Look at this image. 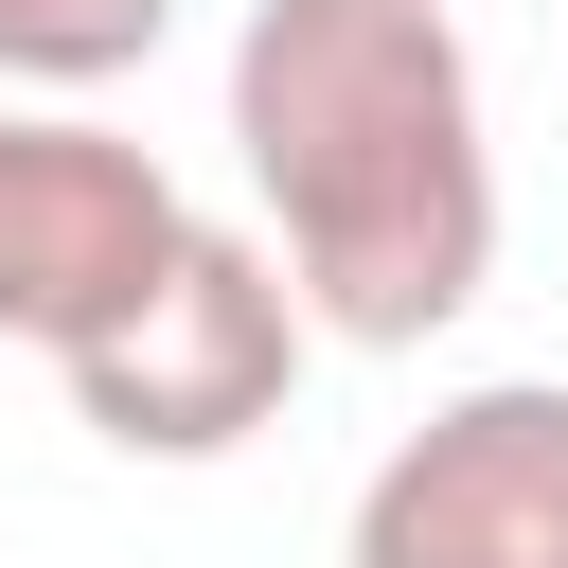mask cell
Instances as JSON below:
<instances>
[{
    "label": "cell",
    "instance_id": "1",
    "mask_svg": "<svg viewBox=\"0 0 568 568\" xmlns=\"http://www.w3.org/2000/svg\"><path fill=\"white\" fill-rule=\"evenodd\" d=\"M231 160L266 195V266L355 355H426L497 284V124L462 0H248Z\"/></svg>",
    "mask_w": 568,
    "mask_h": 568
},
{
    "label": "cell",
    "instance_id": "2",
    "mask_svg": "<svg viewBox=\"0 0 568 568\" xmlns=\"http://www.w3.org/2000/svg\"><path fill=\"white\" fill-rule=\"evenodd\" d=\"M302 355H320V320H302V284L266 266V231H213V213H195L178 266L71 355V408H89V444H124V462H231V444L284 426Z\"/></svg>",
    "mask_w": 568,
    "mask_h": 568
},
{
    "label": "cell",
    "instance_id": "3",
    "mask_svg": "<svg viewBox=\"0 0 568 568\" xmlns=\"http://www.w3.org/2000/svg\"><path fill=\"white\" fill-rule=\"evenodd\" d=\"M178 231H195V195H178L124 124L0 89V337H18V355L71 373V355L178 266Z\"/></svg>",
    "mask_w": 568,
    "mask_h": 568
},
{
    "label": "cell",
    "instance_id": "4",
    "mask_svg": "<svg viewBox=\"0 0 568 568\" xmlns=\"http://www.w3.org/2000/svg\"><path fill=\"white\" fill-rule=\"evenodd\" d=\"M337 568H568V373L444 390L373 479Z\"/></svg>",
    "mask_w": 568,
    "mask_h": 568
},
{
    "label": "cell",
    "instance_id": "5",
    "mask_svg": "<svg viewBox=\"0 0 568 568\" xmlns=\"http://www.w3.org/2000/svg\"><path fill=\"white\" fill-rule=\"evenodd\" d=\"M178 36V0H0V89H106Z\"/></svg>",
    "mask_w": 568,
    "mask_h": 568
}]
</instances>
